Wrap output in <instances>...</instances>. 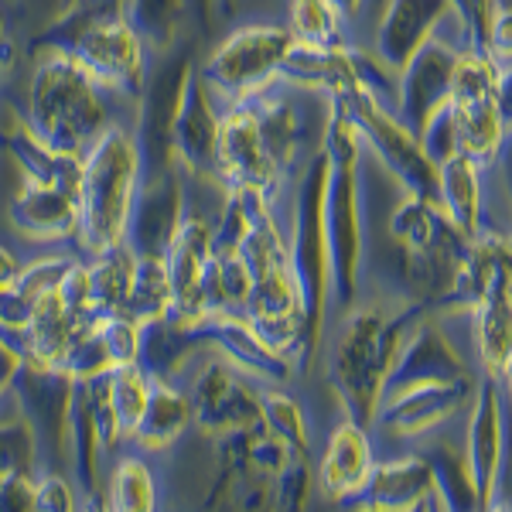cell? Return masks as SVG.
Instances as JSON below:
<instances>
[{"label":"cell","mask_w":512,"mask_h":512,"mask_svg":"<svg viewBox=\"0 0 512 512\" xmlns=\"http://www.w3.org/2000/svg\"><path fill=\"white\" fill-rule=\"evenodd\" d=\"M492 48L502 59H512V11H502L492 28Z\"/></svg>","instance_id":"obj_22"},{"label":"cell","mask_w":512,"mask_h":512,"mask_svg":"<svg viewBox=\"0 0 512 512\" xmlns=\"http://www.w3.org/2000/svg\"><path fill=\"white\" fill-rule=\"evenodd\" d=\"M140 328L171 315V277L164 267V256H137L134 274H130V291L123 301V311Z\"/></svg>","instance_id":"obj_11"},{"label":"cell","mask_w":512,"mask_h":512,"mask_svg":"<svg viewBox=\"0 0 512 512\" xmlns=\"http://www.w3.org/2000/svg\"><path fill=\"white\" fill-rule=\"evenodd\" d=\"M472 468H475V482L482 495H489L492 478H495V458H499V427H495V396L485 393L482 407H478V424L472 431Z\"/></svg>","instance_id":"obj_17"},{"label":"cell","mask_w":512,"mask_h":512,"mask_svg":"<svg viewBox=\"0 0 512 512\" xmlns=\"http://www.w3.org/2000/svg\"><path fill=\"white\" fill-rule=\"evenodd\" d=\"M472 158L458 154V158L448 161L444 168V198H448L454 219L461 222V229H475V212H478V188H475V175H472Z\"/></svg>","instance_id":"obj_18"},{"label":"cell","mask_w":512,"mask_h":512,"mask_svg":"<svg viewBox=\"0 0 512 512\" xmlns=\"http://www.w3.org/2000/svg\"><path fill=\"white\" fill-rule=\"evenodd\" d=\"M123 14L137 28L147 48L168 52L185 18V0H123Z\"/></svg>","instance_id":"obj_13"},{"label":"cell","mask_w":512,"mask_h":512,"mask_svg":"<svg viewBox=\"0 0 512 512\" xmlns=\"http://www.w3.org/2000/svg\"><path fill=\"white\" fill-rule=\"evenodd\" d=\"M76 175L55 181H24V188L14 195L7 222L31 239V243H59V239L76 236L79 198H76Z\"/></svg>","instance_id":"obj_6"},{"label":"cell","mask_w":512,"mask_h":512,"mask_svg":"<svg viewBox=\"0 0 512 512\" xmlns=\"http://www.w3.org/2000/svg\"><path fill=\"white\" fill-rule=\"evenodd\" d=\"M106 379H110V396H113V410H117L120 427H123V441H130V434L137 431L140 417H144L154 376L147 373L140 362H127V366H113L110 373H106Z\"/></svg>","instance_id":"obj_15"},{"label":"cell","mask_w":512,"mask_h":512,"mask_svg":"<svg viewBox=\"0 0 512 512\" xmlns=\"http://www.w3.org/2000/svg\"><path fill=\"white\" fill-rule=\"evenodd\" d=\"M188 427H192V400H188V390H181L171 379H154L144 417H140L137 431L130 434V441L144 454H161L175 448L181 437L188 434Z\"/></svg>","instance_id":"obj_9"},{"label":"cell","mask_w":512,"mask_h":512,"mask_svg":"<svg viewBox=\"0 0 512 512\" xmlns=\"http://www.w3.org/2000/svg\"><path fill=\"white\" fill-rule=\"evenodd\" d=\"M144 147L137 140V130L113 123L103 137L82 154L76 198V246L79 253L99 256L127 243L130 216L144 185Z\"/></svg>","instance_id":"obj_2"},{"label":"cell","mask_w":512,"mask_h":512,"mask_svg":"<svg viewBox=\"0 0 512 512\" xmlns=\"http://www.w3.org/2000/svg\"><path fill=\"white\" fill-rule=\"evenodd\" d=\"M291 48V31L274 28V24H246V28H236L233 35H226V41L205 59V65L198 69V79L209 86V93L222 106L236 103V99L256 96L270 82H277L280 65H284Z\"/></svg>","instance_id":"obj_4"},{"label":"cell","mask_w":512,"mask_h":512,"mask_svg":"<svg viewBox=\"0 0 512 512\" xmlns=\"http://www.w3.org/2000/svg\"><path fill=\"white\" fill-rule=\"evenodd\" d=\"M478 342H482V355L492 373H502L512 362V280L509 274H495V280L485 284V311H482V325H478Z\"/></svg>","instance_id":"obj_10"},{"label":"cell","mask_w":512,"mask_h":512,"mask_svg":"<svg viewBox=\"0 0 512 512\" xmlns=\"http://www.w3.org/2000/svg\"><path fill=\"white\" fill-rule=\"evenodd\" d=\"M369 495L376 499V506H414L420 495H427L434 489L431 472L424 465H390L379 468V472L369 475Z\"/></svg>","instance_id":"obj_16"},{"label":"cell","mask_w":512,"mask_h":512,"mask_svg":"<svg viewBox=\"0 0 512 512\" xmlns=\"http://www.w3.org/2000/svg\"><path fill=\"white\" fill-rule=\"evenodd\" d=\"M21 267L24 263L18 260V256L0 246V297L14 291V284H18V277H21Z\"/></svg>","instance_id":"obj_21"},{"label":"cell","mask_w":512,"mask_h":512,"mask_svg":"<svg viewBox=\"0 0 512 512\" xmlns=\"http://www.w3.org/2000/svg\"><path fill=\"white\" fill-rule=\"evenodd\" d=\"M79 492L72 489V482L55 468L35 472V509L45 512H72L79 509Z\"/></svg>","instance_id":"obj_20"},{"label":"cell","mask_w":512,"mask_h":512,"mask_svg":"<svg viewBox=\"0 0 512 512\" xmlns=\"http://www.w3.org/2000/svg\"><path fill=\"white\" fill-rule=\"evenodd\" d=\"M103 506L113 512H151L158 509V482L147 465V454H123L113 465V472L106 475L103 489Z\"/></svg>","instance_id":"obj_12"},{"label":"cell","mask_w":512,"mask_h":512,"mask_svg":"<svg viewBox=\"0 0 512 512\" xmlns=\"http://www.w3.org/2000/svg\"><path fill=\"white\" fill-rule=\"evenodd\" d=\"M188 212V192L185 181L171 164L164 168H151L140 185L134 216H130L127 229V250L134 256H164L175 239L181 219Z\"/></svg>","instance_id":"obj_5"},{"label":"cell","mask_w":512,"mask_h":512,"mask_svg":"<svg viewBox=\"0 0 512 512\" xmlns=\"http://www.w3.org/2000/svg\"><path fill=\"white\" fill-rule=\"evenodd\" d=\"M117 103H127V99L103 89L65 48L52 45L31 69L24 127L55 158L82 161V154L113 123H120L113 120Z\"/></svg>","instance_id":"obj_1"},{"label":"cell","mask_w":512,"mask_h":512,"mask_svg":"<svg viewBox=\"0 0 512 512\" xmlns=\"http://www.w3.org/2000/svg\"><path fill=\"white\" fill-rule=\"evenodd\" d=\"M291 35L297 45L338 52V45H342V11L332 0H294Z\"/></svg>","instance_id":"obj_14"},{"label":"cell","mask_w":512,"mask_h":512,"mask_svg":"<svg viewBox=\"0 0 512 512\" xmlns=\"http://www.w3.org/2000/svg\"><path fill=\"white\" fill-rule=\"evenodd\" d=\"M113 96L140 103L147 89V45L123 7L89 14L69 41H55Z\"/></svg>","instance_id":"obj_3"},{"label":"cell","mask_w":512,"mask_h":512,"mask_svg":"<svg viewBox=\"0 0 512 512\" xmlns=\"http://www.w3.org/2000/svg\"><path fill=\"white\" fill-rule=\"evenodd\" d=\"M7 38V24H4V14H0V41Z\"/></svg>","instance_id":"obj_23"},{"label":"cell","mask_w":512,"mask_h":512,"mask_svg":"<svg viewBox=\"0 0 512 512\" xmlns=\"http://www.w3.org/2000/svg\"><path fill=\"white\" fill-rule=\"evenodd\" d=\"M448 11V0H390L383 21H379L376 55L386 65L400 69L420 52L437 21Z\"/></svg>","instance_id":"obj_7"},{"label":"cell","mask_w":512,"mask_h":512,"mask_svg":"<svg viewBox=\"0 0 512 512\" xmlns=\"http://www.w3.org/2000/svg\"><path fill=\"white\" fill-rule=\"evenodd\" d=\"M260 420L270 434L280 437V441H287L291 448H304V417L291 396H284V393L260 396Z\"/></svg>","instance_id":"obj_19"},{"label":"cell","mask_w":512,"mask_h":512,"mask_svg":"<svg viewBox=\"0 0 512 512\" xmlns=\"http://www.w3.org/2000/svg\"><path fill=\"white\" fill-rule=\"evenodd\" d=\"M373 475V448L369 437L362 431V424L345 420L338 424L332 437H328L325 458L318 468V485L332 499H349V495L362 492Z\"/></svg>","instance_id":"obj_8"}]
</instances>
